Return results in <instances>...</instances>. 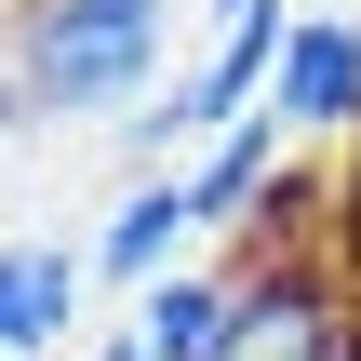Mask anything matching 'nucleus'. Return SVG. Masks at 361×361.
Wrapping results in <instances>:
<instances>
[{"mask_svg":"<svg viewBox=\"0 0 361 361\" xmlns=\"http://www.w3.org/2000/svg\"><path fill=\"white\" fill-rule=\"evenodd\" d=\"M174 0H13V80L40 121H134Z\"/></svg>","mask_w":361,"mask_h":361,"instance_id":"nucleus-1","label":"nucleus"},{"mask_svg":"<svg viewBox=\"0 0 361 361\" xmlns=\"http://www.w3.org/2000/svg\"><path fill=\"white\" fill-rule=\"evenodd\" d=\"M348 348H361V281L322 241H255L214 361H348Z\"/></svg>","mask_w":361,"mask_h":361,"instance_id":"nucleus-2","label":"nucleus"},{"mask_svg":"<svg viewBox=\"0 0 361 361\" xmlns=\"http://www.w3.org/2000/svg\"><path fill=\"white\" fill-rule=\"evenodd\" d=\"M268 107H281V134H322V147H348V134H361V13H295Z\"/></svg>","mask_w":361,"mask_h":361,"instance_id":"nucleus-3","label":"nucleus"},{"mask_svg":"<svg viewBox=\"0 0 361 361\" xmlns=\"http://www.w3.org/2000/svg\"><path fill=\"white\" fill-rule=\"evenodd\" d=\"M80 281L94 255L80 241H0V361H54L80 335Z\"/></svg>","mask_w":361,"mask_h":361,"instance_id":"nucleus-4","label":"nucleus"},{"mask_svg":"<svg viewBox=\"0 0 361 361\" xmlns=\"http://www.w3.org/2000/svg\"><path fill=\"white\" fill-rule=\"evenodd\" d=\"M281 107H255V121H228L201 161H188V214H201V241H228V228H268V201H281Z\"/></svg>","mask_w":361,"mask_h":361,"instance_id":"nucleus-5","label":"nucleus"},{"mask_svg":"<svg viewBox=\"0 0 361 361\" xmlns=\"http://www.w3.org/2000/svg\"><path fill=\"white\" fill-rule=\"evenodd\" d=\"M201 255V214H188V174H134L121 188V214L94 228V281H121V295H147L161 268H188Z\"/></svg>","mask_w":361,"mask_h":361,"instance_id":"nucleus-6","label":"nucleus"},{"mask_svg":"<svg viewBox=\"0 0 361 361\" xmlns=\"http://www.w3.org/2000/svg\"><path fill=\"white\" fill-rule=\"evenodd\" d=\"M228 308H241V268H201V255H188V268H161V281L121 308V335H134L147 361H214Z\"/></svg>","mask_w":361,"mask_h":361,"instance_id":"nucleus-7","label":"nucleus"},{"mask_svg":"<svg viewBox=\"0 0 361 361\" xmlns=\"http://www.w3.org/2000/svg\"><path fill=\"white\" fill-rule=\"evenodd\" d=\"M322 255L361 281V134H348V161H335V228H322Z\"/></svg>","mask_w":361,"mask_h":361,"instance_id":"nucleus-8","label":"nucleus"},{"mask_svg":"<svg viewBox=\"0 0 361 361\" xmlns=\"http://www.w3.org/2000/svg\"><path fill=\"white\" fill-rule=\"evenodd\" d=\"M13 121H27V80H13V54H0V134H13Z\"/></svg>","mask_w":361,"mask_h":361,"instance_id":"nucleus-9","label":"nucleus"},{"mask_svg":"<svg viewBox=\"0 0 361 361\" xmlns=\"http://www.w3.org/2000/svg\"><path fill=\"white\" fill-rule=\"evenodd\" d=\"M94 361H147V348H134V335H107V348H94Z\"/></svg>","mask_w":361,"mask_h":361,"instance_id":"nucleus-10","label":"nucleus"},{"mask_svg":"<svg viewBox=\"0 0 361 361\" xmlns=\"http://www.w3.org/2000/svg\"><path fill=\"white\" fill-rule=\"evenodd\" d=\"M201 13H241V0H201Z\"/></svg>","mask_w":361,"mask_h":361,"instance_id":"nucleus-11","label":"nucleus"},{"mask_svg":"<svg viewBox=\"0 0 361 361\" xmlns=\"http://www.w3.org/2000/svg\"><path fill=\"white\" fill-rule=\"evenodd\" d=\"M348 361H361V348H348Z\"/></svg>","mask_w":361,"mask_h":361,"instance_id":"nucleus-12","label":"nucleus"}]
</instances>
